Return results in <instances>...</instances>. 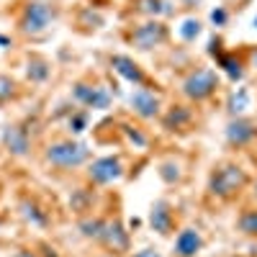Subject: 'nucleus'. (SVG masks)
Listing matches in <instances>:
<instances>
[{"label":"nucleus","mask_w":257,"mask_h":257,"mask_svg":"<svg viewBox=\"0 0 257 257\" xmlns=\"http://www.w3.org/2000/svg\"><path fill=\"white\" fill-rule=\"evenodd\" d=\"M90 160H93V149L72 134H57L41 147V165L49 173L70 175L77 173V170H85V165Z\"/></svg>","instance_id":"nucleus-1"},{"label":"nucleus","mask_w":257,"mask_h":257,"mask_svg":"<svg viewBox=\"0 0 257 257\" xmlns=\"http://www.w3.org/2000/svg\"><path fill=\"white\" fill-rule=\"evenodd\" d=\"M59 21V6L49 0H18L13 11V29L21 39H44Z\"/></svg>","instance_id":"nucleus-2"},{"label":"nucleus","mask_w":257,"mask_h":257,"mask_svg":"<svg viewBox=\"0 0 257 257\" xmlns=\"http://www.w3.org/2000/svg\"><path fill=\"white\" fill-rule=\"evenodd\" d=\"M247 183H249V178L237 162H219L211 167L206 190L216 201H231L247 188Z\"/></svg>","instance_id":"nucleus-3"},{"label":"nucleus","mask_w":257,"mask_h":257,"mask_svg":"<svg viewBox=\"0 0 257 257\" xmlns=\"http://www.w3.org/2000/svg\"><path fill=\"white\" fill-rule=\"evenodd\" d=\"M70 100L88 111H108L113 105V90L95 75H85L72 82Z\"/></svg>","instance_id":"nucleus-4"},{"label":"nucleus","mask_w":257,"mask_h":257,"mask_svg":"<svg viewBox=\"0 0 257 257\" xmlns=\"http://www.w3.org/2000/svg\"><path fill=\"white\" fill-rule=\"evenodd\" d=\"M123 39H126V44L134 47L137 52H155V49L167 44L170 29L162 18H144L139 24L128 26Z\"/></svg>","instance_id":"nucleus-5"},{"label":"nucleus","mask_w":257,"mask_h":257,"mask_svg":"<svg viewBox=\"0 0 257 257\" xmlns=\"http://www.w3.org/2000/svg\"><path fill=\"white\" fill-rule=\"evenodd\" d=\"M219 88H221V77H219L216 70H211V67H193L180 80V95L188 103H193V105L211 100L213 95L219 93Z\"/></svg>","instance_id":"nucleus-6"},{"label":"nucleus","mask_w":257,"mask_h":257,"mask_svg":"<svg viewBox=\"0 0 257 257\" xmlns=\"http://www.w3.org/2000/svg\"><path fill=\"white\" fill-rule=\"evenodd\" d=\"M16 213L29 229L36 231H47L49 226H54V213L52 208L41 201L31 188H21L16 193Z\"/></svg>","instance_id":"nucleus-7"},{"label":"nucleus","mask_w":257,"mask_h":257,"mask_svg":"<svg viewBox=\"0 0 257 257\" xmlns=\"http://www.w3.org/2000/svg\"><path fill=\"white\" fill-rule=\"evenodd\" d=\"M85 183L93 185V188H111L116 183H121L126 178V162H123V155H100V157H93L88 165H85Z\"/></svg>","instance_id":"nucleus-8"},{"label":"nucleus","mask_w":257,"mask_h":257,"mask_svg":"<svg viewBox=\"0 0 257 257\" xmlns=\"http://www.w3.org/2000/svg\"><path fill=\"white\" fill-rule=\"evenodd\" d=\"M95 244L103 252H111V254H118V257L132 254V231H128V226L123 224L118 211L105 213V224H103V229L98 234Z\"/></svg>","instance_id":"nucleus-9"},{"label":"nucleus","mask_w":257,"mask_h":257,"mask_svg":"<svg viewBox=\"0 0 257 257\" xmlns=\"http://www.w3.org/2000/svg\"><path fill=\"white\" fill-rule=\"evenodd\" d=\"M0 144L3 149L16 157V160H26L34 152V132H31V121H11L0 128Z\"/></svg>","instance_id":"nucleus-10"},{"label":"nucleus","mask_w":257,"mask_h":257,"mask_svg":"<svg viewBox=\"0 0 257 257\" xmlns=\"http://www.w3.org/2000/svg\"><path fill=\"white\" fill-rule=\"evenodd\" d=\"M128 103V113L134 118L149 123V121H160L162 111H165V103H162V95L155 90V88H134L126 98Z\"/></svg>","instance_id":"nucleus-11"},{"label":"nucleus","mask_w":257,"mask_h":257,"mask_svg":"<svg viewBox=\"0 0 257 257\" xmlns=\"http://www.w3.org/2000/svg\"><path fill=\"white\" fill-rule=\"evenodd\" d=\"M108 70L132 88H152L149 75L132 54H108Z\"/></svg>","instance_id":"nucleus-12"},{"label":"nucleus","mask_w":257,"mask_h":257,"mask_svg":"<svg viewBox=\"0 0 257 257\" xmlns=\"http://www.w3.org/2000/svg\"><path fill=\"white\" fill-rule=\"evenodd\" d=\"M178 208L170 203L167 198H157L152 206H149V229L160 237H170V234H175V226H178Z\"/></svg>","instance_id":"nucleus-13"},{"label":"nucleus","mask_w":257,"mask_h":257,"mask_svg":"<svg viewBox=\"0 0 257 257\" xmlns=\"http://www.w3.org/2000/svg\"><path fill=\"white\" fill-rule=\"evenodd\" d=\"M193 121H196V111H193V103H173L167 105L160 116V126L167 134H185L190 132Z\"/></svg>","instance_id":"nucleus-14"},{"label":"nucleus","mask_w":257,"mask_h":257,"mask_svg":"<svg viewBox=\"0 0 257 257\" xmlns=\"http://www.w3.org/2000/svg\"><path fill=\"white\" fill-rule=\"evenodd\" d=\"M224 137H226V144L234 147V149H244V147H252L257 142V123L244 118V116H237L231 118L224 128Z\"/></svg>","instance_id":"nucleus-15"},{"label":"nucleus","mask_w":257,"mask_h":257,"mask_svg":"<svg viewBox=\"0 0 257 257\" xmlns=\"http://www.w3.org/2000/svg\"><path fill=\"white\" fill-rule=\"evenodd\" d=\"M201 249H203V234L196 226H185L178 231L173 244V257H198Z\"/></svg>","instance_id":"nucleus-16"},{"label":"nucleus","mask_w":257,"mask_h":257,"mask_svg":"<svg viewBox=\"0 0 257 257\" xmlns=\"http://www.w3.org/2000/svg\"><path fill=\"white\" fill-rule=\"evenodd\" d=\"M98 206V188L88 185L85 183L82 188H75L70 193V211L75 213V216H88V213H93Z\"/></svg>","instance_id":"nucleus-17"},{"label":"nucleus","mask_w":257,"mask_h":257,"mask_svg":"<svg viewBox=\"0 0 257 257\" xmlns=\"http://www.w3.org/2000/svg\"><path fill=\"white\" fill-rule=\"evenodd\" d=\"M116 134H118V139H121L128 149L144 152V149L149 147V134L144 132L139 123H134V121H118V123H116Z\"/></svg>","instance_id":"nucleus-18"},{"label":"nucleus","mask_w":257,"mask_h":257,"mask_svg":"<svg viewBox=\"0 0 257 257\" xmlns=\"http://www.w3.org/2000/svg\"><path fill=\"white\" fill-rule=\"evenodd\" d=\"M52 77V62L39 54V52H29L26 54V80L31 85H44Z\"/></svg>","instance_id":"nucleus-19"},{"label":"nucleus","mask_w":257,"mask_h":257,"mask_svg":"<svg viewBox=\"0 0 257 257\" xmlns=\"http://www.w3.org/2000/svg\"><path fill=\"white\" fill-rule=\"evenodd\" d=\"M24 98V85L21 80L6 70H0V108H8V105L18 103Z\"/></svg>","instance_id":"nucleus-20"},{"label":"nucleus","mask_w":257,"mask_h":257,"mask_svg":"<svg viewBox=\"0 0 257 257\" xmlns=\"http://www.w3.org/2000/svg\"><path fill=\"white\" fill-rule=\"evenodd\" d=\"M90 118H93V111L80 108V105H72L70 113L64 116V126H67V134L80 137L82 132H88V128H90Z\"/></svg>","instance_id":"nucleus-21"},{"label":"nucleus","mask_w":257,"mask_h":257,"mask_svg":"<svg viewBox=\"0 0 257 257\" xmlns=\"http://www.w3.org/2000/svg\"><path fill=\"white\" fill-rule=\"evenodd\" d=\"M103 224H105V213L93 211V213H88V216H80V219H77V231H80L82 239L95 242L98 234H100V229H103Z\"/></svg>","instance_id":"nucleus-22"},{"label":"nucleus","mask_w":257,"mask_h":257,"mask_svg":"<svg viewBox=\"0 0 257 257\" xmlns=\"http://www.w3.org/2000/svg\"><path fill=\"white\" fill-rule=\"evenodd\" d=\"M132 13L139 18H162L170 13L165 0H132Z\"/></svg>","instance_id":"nucleus-23"},{"label":"nucleus","mask_w":257,"mask_h":257,"mask_svg":"<svg viewBox=\"0 0 257 257\" xmlns=\"http://www.w3.org/2000/svg\"><path fill=\"white\" fill-rule=\"evenodd\" d=\"M157 175L165 185H178L183 180V165L178 160H165L157 165Z\"/></svg>","instance_id":"nucleus-24"},{"label":"nucleus","mask_w":257,"mask_h":257,"mask_svg":"<svg viewBox=\"0 0 257 257\" xmlns=\"http://www.w3.org/2000/svg\"><path fill=\"white\" fill-rule=\"evenodd\" d=\"M216 67H221L231 82L242 80V75H244V70H242V62H239L237 57H234V54H226V52H221V54L216 57Z\"/></svg>","instance_id":"nucleus-25"},{"label":"nucleus","mask_w":257,"mask_h":257,"mask_svg":"<svg viewBox=\"0 0 257 257\" xmlns=\"http://www.w3.org/2000/svg\"><path fill=\"white\" fill-rule=\"evenodd\" d=\"M226 108H229V113L237 118V116H242L247 108H249V90L247 88H237L231 95H229V103H226Z\"/></svg>","instance_id":"nucleus-26"},{"label":"nucleus","mask_w":257,"mask_h":257,"mask_svg":"<svg viewBox=\"0 0 257 257\" xmlns=\"http://www.w3.org/2000/svg\"><path fill=\"white\" fill-rule=\"evenodd\" d=\"M237 229L244 234V237L257 239V208H244L237 219Z\"/></svg>","instance_id":"nucleus-27"},{"label":"nucleus","mask_w":257,"mask_h":257,"mask_svg":"<svg viewBox=\"0 0 257 257\" xmlns=\"http://www.w3.org/2000/svg\"><path fill=\"white\" fill-rule=\"evenodd\" d=\"M77 26H88L85 34H93L103 26V16L98 11H93V6H82L80 8V18H77Z\"/></svg>","instance_id":"nucleus-28"},{"label":"nucleus","mask_w":257,"mask_h":257,"mask_svg":"<svg viewBox=\"0 0 257 257\" xmlns=\"http://www.w3.org/2000/svg\"><path fill=\"white\" fill-rule=\"evenodd\" d=\"M201 31H203V26H201V21H198V18H185L183 24L178 26V34H180V39L185 41V44L196 41V39L201 36Z\"/></svg>","instance_id":"nucleus-29"},{"label":"nucleus","mask_w":257,"mask_h":257,"mask_svg":"<svg viewBox=\"0 0 257 257\" xmlns=\"http://www.w3.org/2000/svg\"><path fill=\"white\" fill-rule=\"evenodd\" d=\"M34 247H36V252H39L41 257H62V254H59V249H57L54 244L44 242V239H39V242H36Z\"/></svg>","instance_id":"nucleus-30"},{"label":"nucleus","mask_w":257,"mask_h":257,"mask_svg":"<svg viewBox=\"0 0 257 257\" xmlns=\"http://www.w3.org/2000/svg\"><path fill=\"white\" fill-rule=\"evenodd\" d=\"M226 21H229V11L226 8H213L211 11V24L213 26H226Z\"/></svg>","instance_id":"nucleus-31"},{"label":"nucleus","mask_w":257,"mask_h":257,"mask_svg":"<svg viewBox=\"0 0 257 257\" xmlns=\"http://www.w3.org/2000/svg\"><path fill=\"white\" fill-rule=\"evenodd\" d=\"M11 257H41V254L36 252V247H31V244H24V247H16Z\"/></svg>","instance_id":"nucleus-32"},{"label":"nucleus","mask_w":257,"mask_h":257,"mask_svg":"<svg viewBox=\"0 0 257 257\" xmlns=\"http://www.w3.org/2000/svg\"><path fill=\"white\" fill-rule=\"evenodd\" d=\"M128 257H165L160 249H155V247H144V249H137V252H132Z\"/></svg>","instance_id":"nucleus-33"},{"label":"nucleus","mask_w":257,"mask_h":257,"mask_svg":"<svg viewBox=\"0 0 257 257\" xmlns=\"http://www.w3.org/2000/svg\"><path fill=\"white\" fill-rule=\"evenodd\" d=\"M11 47H13V36L0 34V49H11Z\"/></svg>","instance_id":"nucleus-34"},{"label":"nucleus","mask_w":257,"mask_h":257,"mask_svg":"<svg viewBox=\"0 0 257 257\" xmlns=\"http://www.w3.org/2000/svg\"><path fill=\"white\" fill-rule=\"evenodd\" d=\"M88 257H118V254H111V252H103V249H100V252H95V254H88Z\"/></svg>","instance_id":"nucleus-35"},{"label":"nucleus","mask_w":257,"mask_h":257,"mask_svg":"<svg viewBox=\"0 0 257 257\" xmlns=\"http://www.w3.org/2000/svg\"><path fill=\"white\" fill-rule=\"evenodd\" d=\"M252 67H254V70H257V49H254V52H252Z\"/></svg>","instance_id":"nucleus-36"},{"label":"nucleus","mask_w":257,"mask_h":257,"mask_svg":"<svg viewBox=\"0 0 257 257\" xmlns=\"http://www.w3.org/2000/svg\"><path fill=\"white\" fill-rule=\"evenodd\" d=\"M6 224V216H3V213H0V226H3Z\"/></svg>","instance_id":"nucleus-37"},{"label":"nucleus","mask_w":257,"mask_h":257,"mask_svg":"<svg viewBox=\"0 0 257 257\" xmlns=\"http://www.w3.org/2000/svg\"><path fill=\"white\" fill-rule=\"evenodd\" d=\"M254 196H257V183H254Z\"/></svg>","instance_id":"nucleus-38"},{"label":"nucleus","mask_w":257,"mask_h":257,"mask_svg":"<svg viewBox=\"0 0 257 257\" xmlns=\"http://www.w3.org/2000/svg\"><path fill=\"white\" fill-rule=\"evenodd\" d=\"M254 26H257V16H254Z\"/></svg>","instance_id":"nucleus-39"}]
</instances>
